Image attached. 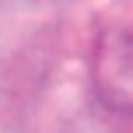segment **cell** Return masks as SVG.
<instances>
[{"label":"cell","mask_w":133,"mask_h":133,"mask_svg":"<svg viewBox=\"0 0 133 133\" xmlns=\"http://www.w3.org/2000/svg\"><path fill=\"white\" fill-rule=\"evenodd\" d=\"M91 81L109 109L133 112V21L102 28L91 53Z\"/></svg>","instance_id":"1"}]
</instances>
